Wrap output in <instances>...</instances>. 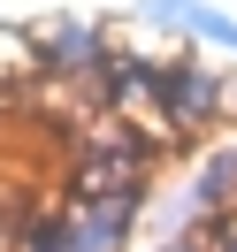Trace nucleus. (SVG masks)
Masks as SVG:
<instances>
[{
    "label": "nucleus",
    "instance_id": "7ed1b4c3",
    "mask_svg": "<svg viewBox=\"0 0 237 252\" xmlns=\"http://www.w3.org/2000/svg\"><path fill=\"white\" fill-rule=\"evenodd\" d=\"M130 221H138V199H92L69 214V252H123Z\"/></svg>",
    "mask_w": 237,
    "mask_h": 252
},
{
    "label": "nucleus",
    "instance_id": "0eeeda50",
    "mask_svg": "<svg viewBox=\"0 0 237 252\" xmlns=\"http://www.w3.org/2000/svg\"><path fill=\"white\" fill-rule=\"evenodd\" d=\"M161 252H191V245H161Z\"/></svg>",
    "mask_w": 237,
    "mask_h": 252
},
{
    "label": "nucleus",
    "instance_id": "f257e3e1",
    "mask_svg": "<svg viewBox=\"0 0 237 252\" xmlns=\"http://www.w3.org/2000/svg\"><path fill=\"white\" fill-rule=\"evenodd\" d=\"M161 107V123L169 130H199V123H214L222 115V77L214 69H199V62H176V69H161L153 77V92H145Z\"/></svg>",
    "mask_w": 237,
    "mask_h": 252
},
{
    "label": "nucleus",
    "instance_id": "20e7f679",
    "mask_svg": "<svg viewBox=\"0 0 237 252\" xmlns=\"http://www.w3.org/2000/svg\"><path fill=\"white\" fill-rule=\"evenodd\" d=\"M191 16H199V0H145L138 8L145 31H191Z\"/></svg>",
    "mask_w": 237,
    "mask_h": 252
},
{
    "label": "nucleus",
    "instance_id": "423d86ee",
    "mask_svg": "<svg viewBox=\"0 0 237 252\" xmlns=\"http://www.w3.org/2000/svg\"><path fill=\"white\" fill-rule=\"evenodd\" d=\"M214 252H237V229H222V245H214Z\"/></svg>",
    "mask_w": 237,
    "mask_h": 252
},
{
    "label": "nucleus",
    "instance_id": "f03ea898",
    "mask_svg": "<svg viewBox=\"0 0 237 252\" xmlns=\"http://www.w3.org/2000/svg\"><path fill=\"white\" fill-rule=\"evenodd\" d=\"M38 62H46V77H62V84H100V69L115 62V46H107V31L100 23H54L46 38H38Z\"/></svg>",
    "mask_w": 237,
    "mask_h": 252
},
{
    "label": "nucleus",
    "instance_id": "39448f33",
    "mask_svg": "<svg viewBox=\"0 0 237 252\" xmlns=\"http://www.w3.org/2000/svg\"><path fill=\"white\" fill-rule=\"evenodd\" d=\"M191 38H206V46H230V54H237V16L199 0V16H191Z\"/></svg>",
    "mask_w": 237,
    "mask_h": 252
}]
</instances>
